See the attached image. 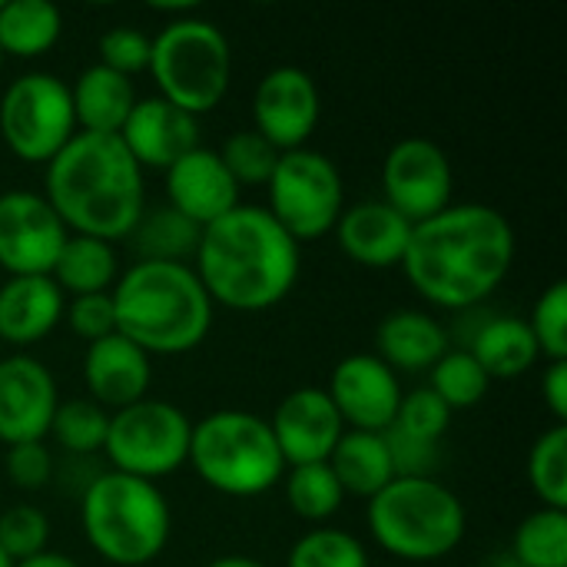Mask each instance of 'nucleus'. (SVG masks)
<instances>
[{
  "label": "nucleus",
  "instance_id": "obj_33",
  "mask_svg": "<svg viewBox=\"0 0 567 567\" xmlns=\"http://www.w3.org/2000/svg\"><path fill=\"white\" fill-rule=\"evenodd\" d=\"M429 389L452 409V412H465L482 405V399L492 389V379L485 375V369L475 362V355L468 349H449L432 369H429Z\"/></svg>",
  "mask_w": 567,
  "mask_h": 567
},
{
  "label": "nucleus",
  "instance_id": "obj_46",
  "mask_svg": "<svg viewBox=\"0 0 567 567\" xmlns=\"http://www.w3.org/2000/svg\"><path fill=\"white\" fill-rule=\"evenodd\" d=\"M492 567H525V565H518V561H515L512 555H502L498 561H492Z\"/></svg>",
  "mask_w": 567,
  "mask_h": 567
},
{
  "label": "nucleus",
  "instance_id": "obj_20",
  "mask_svg": "<svg viewBox=\"0 0 567 567\" xmlns=\"http://www.w3.org/2000/svg\"><path fill=\"white\" fill-rule=\"evenodd\" d=\"M83 382L90 399L106 412H120L150 395L153 385V359L136 349L120 332L90 342L83 352Z\"/></svg>",
  "mask_w": 567,
  "mask_h": 567
},
{
  "label": "nucleus",
  "instance_id": "obj_47",
  "mask_svg": "<svg viewBox=\"0 0 567 567\" xmlns=\"http://www.w3.org/2000/svg\"><path fill=\"white\" fill-rule=\"evenodd\" d=\"M0 567H13V561H10V558H7L3 551H0Z\"/></svg>",
  "mask_w": 567,
  "mask_h": 567
},
{
  "label": "nucleus",
  "instance_id": "obj_16",
  "mask_svg": "<svg viewBox=\"0 0 567 567\" xmlns=\"http://www.w3.org/2000/svg\"><path fill=\"white\" fill-rule=\"evenodd\" d=\"M56 405V379L40 359L27 352L0 359V442L7 449L23 442H43Z\"/></svg>",
  "mask_w": 567,
  "mask_h": 567
},
{
  "label": "nucleus",
  "instance_id": "obj_5",
  "mask_svg": "<svg viewBox=\"0 0 567 567\" xmlns=\"http://www.w3.org/2000/svg\"><path fill=\"white\" fill-rule=\"evenodd\" d=\"M86 545L113 567L153 565L173 532V512L156 482L123 472H100L80 498Z\"/></svg>",
  "mask_w": 567,
  "mask_h": 567
},
{
  "label": "nucleus",
  "instance_id": "obj_39",
  "mask_svg": "<svg viewBox=\"0 0 567 567\" xmlns=\"http://www.w3.org/2000/svg\"><path fill=\"white\" fill-rule=\"evenodd\" d=\"M50 542V518L37 505H10L0 512V551L17 565L40 551Z\"/></svg>",
  "mask_w": 567,
  "mask_h": 567
},
{
  "label": "nucleus",
  "instance_id": "obj_23",
  "mask_svg": "<svg viewBox=\"0 0 567 567\" xmlns=\"http://www.w3.org/2000/svg\"><path fill=\"white\" fill-rule=\"evenodd\" d=\"M452 349L449 329L425 309H395L375 326V352L395 375L429 372Z\"/></svg>",
  "mask_w": 567,
  "mask_h": 567
},
{
  "label": "nucleus",
  "instance_id": "obj_26",
  "mask_svg": "<svg viewBox=\"0 0 567 567\" xmlns=\"http://www.w3.org/2000/svg\"><path fill=\"white\" fill-rule=\"evenodd\" d=\"M329 468L339 478L346 498L355 495V498L369 502L372 495H379L395 478L392 455H389V445H385V432L379 435V432L346 429L339 445L329 455Z\"/></svg>",
  "mask_w": 567,
  "mask_h": 567
},
{
  "label": "nucleus",
  "instance_id": "obj_31",
  "mask_svg": "<svg viewBox=\"0 0 567 567\" xmlns=\"http://www.w3.org/2000/svg\"><path fill=\"white\" fill-rule=\"evenodd\" d=\"M512 558L525 567H567V512L538 508L515 528Z\"/></svg>",
  "mask_w": 567,
  "mask_h": 567
},
{
  "label": "nucleus",
  "instance_id": "obj_3",
  "mask_svg": "<svg viewBox=\"0 0 567 567\" xmlns=\"http://www.w3.org/2000/svg\"><path fill=\"white\" fill-rule=\"evenodd\" d=\"M43 199L66 233L116 243L130 236L146 209L143 169L120 136L76 130V136L43 166Z\"/></svg>",
  "mask_w": 567,
  "mask_h": 567
},
{
  "label": "nucleus",
  "instance_id": "obj_17",
  "mask_svg": "<svg viewBox=\"0 0 567 567\" xmlns=\"http://www.w3.org/2000/svg\"><path fill=\"white\" fill-rule=\"evenodd\" d=\"M266 422L272 429V439L279 445L286 468L329 462L332 449L339 445V439L346 432L329 392L319 385L292 389L286 399H279L272 419H266Z\"/></svg>",
  "mask_w": 567,
  "mask_h": 567
},
{
  "label": "nucleus",
  "instance_id": "obj_19",
  "mask_svg": "<svg viewBox=\"0 0 567 567\" xmlns=\"http://www.w3.org/2000/svg\"><path fill=\"white\" fill-rule=\"evenodd\" d=\"M166 203L206 229L239 206V186L209 146H193L166 169Z\"/></svg>",
  "mask_w": 567,
  "mask_h": 567
},
{
  "label": "nucleus",
  "instance_id": "obj_35",
  "mask_svg": "<svg viewBox=\"0 0 567 567\" xmlns=\"http://www.w3.org/2000/svg\"><path fill=\"white\" fill-rule=\"evenodd\" d=\"M286 567H372V558L352 532L319 525L292 542Z\"/></svg>",
  "mask_w": 567,
  "mask_h": 567
},
{
  "label": "nucleus",
  "instance_id": "obj_45",
  "mask_svg": "<svg viewBox=\"0 0 567 567\" xmlns=\"http://www.w3.org/2000/svg\"><path fill=\"white\" fill-rule=\"evenodd\" d=\"M206 567H269L259 558H249V555H223V558H213Z\"/></svg>",
  "mask_w": 567,
  "mask_h": 567
},
{
  "label": "nucleus",
  "instance_id": "obj_32",
  "mask_svg": "<svg viewBox=\"0 0 567 567\" xmlns=\"http://www.w3.org/2000/svg\"><path fill=\"white\" fill-rule=\"evenodd\" d=\"M525 472L542 508L567 512V425L555 422L535 439Z\"/></svg>",
  "mask_w": 567,
  "mask_h": 567
},
{
  "label": "nucleus",
  "instance_id": "obj_13",
  "mask_svg": "<svg viewBox=\"0 0 567 567\" xmlns=\"http://www.w3.org/2000/svg\"><path fill=\"white\" fill-rule=\"evenodd\" d=\"M66 236L43 193H0V269L7 276H50Z\"/></svg>",
  "mask_w": 567,
  "mask_h": 567
},
{
  "label": "nucleus",
  "instance_id": "obj_49",
  "mask_svg": "<svg viewBox=\"0 0 567 567\" xmlns=\"http://www.w3.org/2000/svg\"><path fill=\"white\" fill-rule=\"evenodd\" d=\"M0 63H3V53H0Z\"/></svg>",
  "mask_w": 567,
  "mask_h": 567
},
{
  "label": "nucleus",
  "instance_id": "obj_42",
  "mask_svg": "<svg viewBox=\"0 0 567 567\" xmlns=\"http://www.w3.org/2000/svg\"><path fill=\"white\" fill-rule=\"evenodd\" d=\"M7 475L17 488L23 492H40L50 485L53 478V452L47 449V442H23V445H10L7 449Z\"/></svg>",
  "mask_w": 567,
  "mask_h": 567
},
{
  "label": "nucleus",
  "instance_id": "obj_7",
  "mask_svg": "<svg viewBox=\"0 0 567 567\" xmlns=\"http://www.w3.org/2000/svg\"><path fill=\"white\" fill-rule=\"evenodd\" d=\"M186 462L203 485L229 498H259L286 475L269 422L246 409H216L193 422Z\"/></svg>",
  "mask_w": 567,
  "mask_h": 567
},
{
  "label": "nucleus",
  "instance_id": "obj_21",
  "mask_svg": "<svg viewBox=\"0 0 567 567\" xmlns=\"http://www.w3.org/2000/svg\"><path fill=\"white\" fill-rule=\"evenodd\" d=\"M332 233H336L339 249L352 262L365 269H392V266H402L412 223L382 199H362L342 209Z\"/></svg>",
  "mask_w": 567,
  "mask_h": 567
},
{
  "label": "nucleus",
  "instance_id": "obj_43",
  "mask_svg": "<svg viewBox=\"0 0 567 567\" xmlns=\"http://www.w3.org/2000/svg\"><path fill=\"white\" fill-rule=\"evenodd\" d=\"M542 395L548 412L555 415L558 425L567 422V359L561 362H548L542 372Z\"/></svg>",
  "mask_w": 567,
  "mask_h": 567
},
{
  "label": "nucleus",
  "instance_id": "obj_12",
  "mask_svg": "<svg viewBox=\"0 0 567 567\" xmlns=\"http://www.w3.org/2000/svg\"><path fill=\"white\" fill-rule=\"evenodd\" d=\"M452 159L435 140L405 136L382 159V203H389L412 226L452 206Z\"/></svg>",
  "mask_w": 567,
  "mask_h": 567
},
{
  "label": "nucleus",
  "instance_id": "obj_29",
  "mask_svg": "<svg viewBox=\"0 0 567 567\" xmlns=\"http://www.w3.org/2000/svg\"><path fill=\"white\" fill-rule=\"evenodd\" d=\"M199 226L176 213L169 203L143 209L136 226L130 229V246L136 262H189L199 246Z\"/></svg>",
  "mask_w": 567,
  "mask_h": 567
},
{
  "label": "nucleus",
  "instance_id": "obj_11",
  "mask_svg": "<svg viewBox=\"0 0 567 567\" xmlns=\"http://www.w3.org/2000/svg\"><path fill=\"white\" fill-rule=\"evenodd\" d=\"M73 136L76 113L66 80L33 70L7 83L0 96V140L17 159L47 166Z\"/></svg>",
  "mask_w": 567,
  "mask_h": 567
},
{
  "label": "nucleus",
  "instance_id": "obj_10",
  "mask_svg": "<svg viewBox=\"0 0 567 567\" xmlns=\"http://www.w3.org/2000/svg\"><path fill=\"white\" fill-rule=\"evenodd\" d=\"M266 193V209L299 246L329 236L346 209V183L339 166L312 146L279 153Z\"/></svg>",
  "mask_w": 567,
  "mask_h": 567
},
{
  "label": "nucleus",
  "instance_id": "obj_18",
  "mask_svg": "<svg viewBox=\"0 0 567 567\" xmlns=\"http://www.w3.org/2000/svg\"><path fill=\"white\" fill-rule=\"evenodd\" d=\"M140 169H169L183 153L199 146V120L163 96H140L116 133Z\"/></svg>",
  "mask_w": 567,
  "mask_h": 567
},
{
  "label": "nucleus",
  "instance_id": "obj_6",
  "mask_svg": "<svg viewBox=\"0 0 567 567\" xmlns=\"http://www.w3.org/2000/svg\"><path fill=\"white\" fill-rule=\"evenodd\" d=\"M372 542L409 565L449 558L468 532L462 498L439 478H392L365 505Z\"/></svg>",
  "mask_w": 567,
  "mask_h": 567
},
{
  "label": "nucleus",
  "instance_id": "obj_36",
  "mask_svg": "<svg viewBox=\"0 0 567 567\" xmlns=\"http://www.w3.org/2000/svg\"><path fill=\"white\" fill-rule=\"evenodd\" d=\"M223 166L229 169V176L236 179V186H266L276 163H279V150L259 136L256 130H236L226 136L223 150H216Z\"/></svg>",
  "mask_w": 567,
  "mask_h": 567
},
{
  "label": "nucleus",
  "instance_id": "obj_2",
  "mask_svg": "<svg viewBox=\"0 0 567 567\" xmlns=\"http://www.w3.org/2000/svg\"><path fill=\"white\" fill-rule=\"evenodd\" d=\"M196 266L213 306L233 312H266L299 282L302 246L272 219L266 206L239 203L199 233Z\"/></svg>",
  "mask_w": 567,
  "mask_h": 567
},
{
  "label": "nucleus",
  "instance_id": "obj_30",
  "mask_svg": "<svg viewBox=\"0 0 567 567\" xmlns=\"http://www.w3.org/2000/svg\"><path fill=\"white\" fill-rule=\"evenodd\" d=\"M282 495L286 505L296 518L309 522V525H326L329 518H336L342 512L346 492L339 485V478L332 475L329 462H316V465H292L282 475Z\"/></svg>",
  "mask_w": 567,
  "mask_h": 567
},
{
  "label": "nucleus",
  "instance_id": "obj_37",
  "mask_svg": "<svg viewBox=\"0 0 567 567\" xmlns=\"http://www.w3.org/2000/svg\"><path fill=\"white\" fill-rule=\"evenodd\" d=\"M538 349H542V359L548 362H561L567 359V282L565 279H555L532 306V316L525 319Z\"/></svg>",
  "mask_w": 567,
  "mask_h": 567
},
{
  "label": "nucleus",
  "instance_id": "obj_40",
  "mask_svg": "<svg viewBox=\"0 0 567 567\" xmlns=\"http://www.w3.org/2000/svg\"><path fill=\"white\" fill-rule=\"evenodd\" d=\"M150 50H153V37L143 33L140 27L133 23H120V27H110L103 30L100 37V60L103 66L123 73V76H136L150 66Z\"/></svg>",
  "mask_w": 567,
  "mask_h": 567
},
{
  "label": "nucleus",
  "instance_id": "obj_24",
  "mask_svg": "<svg viewBox=\"0 0 567 567\" xmlns=\"http://www.w3.org/2000/svg\"><path fill=\"white\" fill-rule=\"evenodd\" d=\"M70 96H73L76 130L106 133V136H116L123 130L133 103L140 100L133 80L103 63L83 66L76 80L70 83Z\"/></svg>",
  "mask_w": 567,
  "mask_h": 567
},
{
  "label": "nucleus",
  "instance_id": "obj_1",
  "mask_svg": "<svg viewBox=\"0 0 567 567\" xmlns=\"http://www.w3.org/2000/svg\"><path fill=\"white\" fill-rule=\"evenodd\" d=\"M518 239L508 216L488 203H452L412 226L402 272L435 309H478L508 279Z\"/></svg>",
  "mask_w": 567,
  "mask_h": 567
},
{
  "label": "nucleus",
  "instance_id": "obj_44",
  "mask_svg": "<svg viewBox=\"0 0 567 567\" xmlns=\"http://www.w3.org/2000/svg\"><path fill=\"white\" fill-rule=\"evenodd\" d=\"M13 567H83L76 558H70V555H63V551H40V555H33V558H27V561H17Z\"/></svg>",
  "mask_w": 567,
  "mask_h": 567
},
{
  "label": "nucleus",
  "instance_id": "obj_41",
  "mask_svg": "<svg viewBox=\"0 0 567 567\" xmlns=\"http://www.w3.org/2000/svg\"><path fill=\"white\" fill-rule=\"evenodd\" d=\"M63 319L70 326V332L76 339L100 342L106 336L116 332V312H113V299L110 292H93V296H73L63 309Z\"/></svg>",
  "mask_w": 567,
  "mask_h": 567
},
{
  "label": "nucleus",
  "instance_id": "obj_15",
  "mask_svg": "<svg viewBox=\"0 0 567 567\" xmlns=\"http://www.w3.org/2000/svg\"><path fill=\"white\" fill-rule=\"evenodd\" d=\"M329 399L346 429L355 432H389L399 405H402V382L399 375L372 352L346 355L329 375Z\"/></svg>",
  "mask_w": 567,
  "mask_h": 567
},
{
  "label": "nucleus",
  "instance_id": "obj_28",
  "mask_svg": "<svg viewBox=\"0 0 567 567\" xmlns=\"http://www.w3.org/2000/svg\"><path fill=\"white\" fill-rule=\"evenodd\" d=\"M63 37V13L53 0H3L0 3V53L20 60L43 56Z\"/></svg>",
  "mask_w": 567,
  "mask_h": 567
},
{
  "label": "nucleus",
  "instance_id": "obj_4",
  "mask_svg": "<svg viewBox=\"0 0 567 567\" xmlns=\"http://www.w3.org/2000/svg\"><path fill=\"white\" fill-rule=\"evenodd\" d=\"M116 332L153 355H186L213 329V299L189 262H133L110 289Z\"/></svg>",
  "mask_w": 567,
  "mask_h": 567
},
{
  "label": "nucleus",
  "instance_id": "obj_34",
  "mask_svg": "<svg viewBox=\"0 0 567 567\" xmlns=\"http://www.w3.org/2000/svg\"><path fill=\"white\" fill-rule=\"evenodd\" d=\"M106 429H110V412L93 399H66V402L60 399L47 435L63 452L90 455V452H103Z\"/></svg>",
  "mask_w": 567,
  "mask_h": 567
},
{
  "label": "nucleus",
  "instance_id": "obj_25",
  "mask_svg": "<svg viewBox=\"0 0 567 567\" xmlns=\"http://www.w3.org/2000/svg\"><path fill=\"white\" fill-rule=\"evenodd\" d=\"M475 355V362L485 369V375L495 382H508V379H522L528 375L538 362H542V349L528 329L525 319L515 316H495L485 319L475 336L468 339V346H462Z\"/></svg>",
  "mask_w": 567,
  "mask_h": 567
},
{
  "label": "nucleus",
  "instance_id": "obj_9",
  "mask_svg": "<svg viewBox=\"0 0 567 567\" xmlns=\"http://www.w3.org/2000/svg\"><path fill=\"white\" fill-rule=\"evenodd\" d=\"M193 439V419L166 399H140L120 412H110L103 455L113 472L159 482L186 465Z\"/></svg>",
  "mask_w": 567,
  "mask_h": 567
},
{
  "label": "nucleus",
  "instance_id": "obj_27",
  "mask_svg": "<svg viewBox=\"0 0 567 567\" xmlns=\"http://www.w3.org/2000/svg\"><path fill=\"white\" fill-rule=\"evenodd\" d=\"M120 252L106 239L93 236H76L70 233L50 279L60 286L63 296H93V292H110L120 279Z\"/></svg>",
  "mask_w": 567,
  "mask_h": 567
},
{
  "label": "nucleus",
  "instance_id": "obj_48",
  "mask_svg": "<svg viewBox=\"0 0 567 567\" xmlns=\"http://www.w3.org/2000/svg\"><path fill=\"white\" fill-rule=\"evenodd\" d=\"M472 567H492V565H472Z\"/></svg>",
  "mask_w": 567,
  "mask_h": 567
},
{
  "label": "nucleus",
  "instance_id": "obj_8",
  "mask_svg": "<svg viewBox=\"0 0 567 567\" xmlns=\"http://www.w3.org/2000/svg\"><path fill=\"white\" fill-rule=\"evenodd\" d=\"M146 70L159 90L156 96L199 120L229 93L233 47L223 27L199 13L169 17V23L153 37Z\"/></svg>",
  "mask_w": 567,
  "mask_h": 567
},
{
  "label": "nucleus",
  "instance_id": "obj_38",
  "mask_svg": "<svg viewBox=\"0 0 567 567\" xmlns=\"http://www.w3.org/2000/svg\"><path fill=\"white\" fill-rule=\"evenodd\" d=\"M452 409L425 385V389H412L402 395V405H399V415L392 422V429H399L402 435L409 439H419V442H432L439 445L452 425Z\"/></svg>",
  "mask_w": 567,
  "mask_h": 567
},
{
  "label": "nucleus",
  "instance_id": "obj_14",
  "mask_svg": "<svg viewBox=\"0 0 567 567\" xmlns=\"http://www.w3.org/2000/svg\"><path fill=\"white\" fill-rule=\"evenodd\" d=\"M322 116V96L309 70L282 63L259 76L252 90V130L279 153L302 150Z\"/></svg>",
  "mask_w": 567,
  "mask_h": 567
},
{
  "label": "nucleus",
  "instance_id": "obj_22",
  "mask_svg": "<svg viewBox=\"0 0 567 567\" xmlns=\"http://www.w3.org/2000/svg\"><path fill=\"white\" fill-rule=\"evenodd\" d=\"M66 296L50 276H7L0 282V339L33 346L63 322Z\"/></svg>",
  "mask_w": 567,
  "mask_h": 567
}]
</instances>
